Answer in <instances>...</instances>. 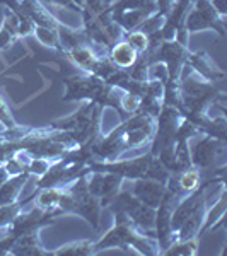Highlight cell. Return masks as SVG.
Instances as JSON below:
<instances>
[{
  "label": "cell",
  "mask_w": 227,
  "mask_h": 256,
  "mask_svg": "<svg viewBox=\"0 0 227 256\" xmlns=\"http://www.w3.org/2000/svg\"><path fill=\"white\" fill-rule=\"evenodd\" d=\"M113 58L118 65L128 67L135 62V50L132 48L128 43H120L116 48L113 50Z\"/></svg>",
  "instance_id": "cell-1"
},
{
  "label": "cell",
  "mask_w": 227,
  "mask_h": 256,
  "mask_svg": "<svg viewBox=\"0 0 227 256\" xmlns=\"http://www.w3.org/2000/svg\"><path fill=\"white\" fill-rule=\"evenodd\" d=\"M198 172L195 169H184L183 174H181L178 184H180V190L181 192H186V195L190 192H193V190H196L198 186Z\"/></svg>",
  "instance_id": "cell-3"
},
{
  "label": "cell",
  "mask_w": 227,
  "mask_h": 256,
  "mask_svg": "<svg viewBox=\"0 0 227 256\" xmlns=\"http://www.w3.org/2000/svg\"><path fill=\"white\" fill-rule=\"evenodd\" d=\"M132 41H134L138 48L146 46V36H144V34H132Z\"/></svg>",
  "instance_id": "cell-4"
},
{
  "label": "cell",
  "mask_w": 227,
  "mask_h": 256,
  "mask_svg": "<svg viewBox=\"0 0 227 256\" xmlns=\"http://www.w3.org/2000/svg\"><path fill=\"white\" fill-rule=\"evenodd\" d=\"M94 253V242L90 241H79L74 244H67L62 250L55 251V254H90Z\"/></svg>",
  "instance_id": "cell-2"
}]
</instances>
